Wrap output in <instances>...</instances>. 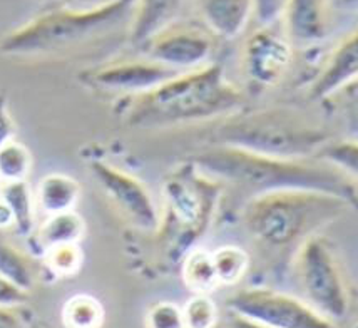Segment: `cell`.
Returning <instances> with one entry per match:
<instances>
[{
    "instance_id": "6da1fadb",
    "label": "cell",
    "mask_w": 358,
    "mask_h": 328,
    "mask_svg": "<svg viewBox=\"0 0 358 328\" xmlns=\"http://www.w3.org/2000/svg\"><path fill=\"white\" fill-rule=\"evenodd\" d=\"M208 176L241 187L251 198L276 191H318L358 208L357 187L342 169L320 157L287 159L233 146H215L194 159Z\"/></svg>"
},
{
    "instance_id": "7a4b0ae2",
    "label": "cell",
    "mask_w": 358,
    "mask_h": 328,
    "mask_svg": "<svg viewBox=\"0 0 358 328\" xmlns=\"http://www.w3.org/2000/svg\"><path fill=\"white\" fill-rule=\"evenodd\" d=\"M243 104V94L216 64L187 71L151 91L127 99L126 122L134 127H166L224 116Z\"/></svg>"
},
{
    "instance_id": "3957f363",
    "label": "cell",
    "mask_w": 358,
    "mask_h": 328,
    "mask_svg": "<svg viewBox=\"0 0 358 328\" xmlns=\"http://www.w3.org/2000/svg\"><path fill=\"white\" fill-rule=\"evenodd\" d=\"M352 208L345 199L318 191H276L250 198L243 220L263 248H300L318 229Z\"/></svg>"
},
{
    "instance_id": "277c9868",
    "label": "cell",
    "mask_w": 358,
    "mask_h": 328,
    "mask_svg": "<svg viewBox=\"0 0 358 328\" xmlns=\"http://www.w3.org/2000/svg\"><path fill=\"white\" fill-rule=\"evenodd\" d=\"M131 2L114 0L86 10L55 8L22 27L12 31L2 42V50L10 55L55 54L78 47L110 31L124 19Z\"/></svg>"
},
{
    "instance_id": "5b68a950",
    "label": "cell",
    "mask_w": 358,
    "mask_h": 328,
    "mask_svg": "<svg viewBox=\"0 0 358 328\" xmlns=\"http://www.w3.org/2000/svg\"><path fill=\"white\" fill-rule=\"evenodd\" d=\"M220 146H233L258 155L301 159L325 143V136L303 119L283 110L233 114L218 127Z\"/></svg>"
},
{
    "instance_id": "8992f818",
    "label": "cell",
    "mask_w": 358,
    "mask_h": 328,
    "mask_svg": "<svg viewBox=\"0 0 358 328\" xmlns=\"http://www.w3.org/2000/svg\"><path fill=\"white\" fill-rule=\"evenodd\" d=\"M221 194L218 180L208 176L194 163L182 166L163 183L168 211L166 227L176 234L178 248L187 250L206 231Z\"/></svg>"
},
{
    "instance_id": "52a82bcc",
    "label": "cell",
    "mask_w": 358,
    "mask_h": 328,
    "mask_svg": "<svg viewBox=\"0 0 358 328\" xmlns=\"http://www.w3.org/2000/svg\"><path fill=\"white\" fill-rule=\"evenodd\" d=\"M295 273L305 301L331 322H340L350 310V295L342 268L325 240L312 236L295 255Z\"/></svg>"
},
{
    "instance_id": "ba28073f",
    "label": "cell",
    "mask_w": 358,
    "mask_h": 328,
    "mask_svg": "<svg viewBox=\"0 0 358 328\" xmlns=\"http://www.w3.org/2000/svg\"><path fill=\"white\" fill-rule=\"evenodd\" d=\"M228 308L270 328H338L305 300L270 288L241 290L229 298Z\"/></svg>"
},
{
    "instance_id": "9c48e42d",
    "label": "cell",
    "mask_w": 358,
    "mask_h": 328,
    "mask_svg": "<svg viewBox=\"0 0 358 328\" xmlns=\"http://www.w3.org/2000/svg\"><path fill=\"white\" fill-rule=\"evenodd\" d=\"M89 169L108 198L127 221L144 231H157L161 227L159 213L148 187L138 178L114 168L104 161H92Z\"/></svg>"
},
{
    "instance_id": "30bf717a",
    "label": "cell",
    "mask_w": 358,
    "mask_h": 328,
    "mask_svg": "<svg viewBox=\"0 0 358 328\" xmlns=\"http://www.w3.org/2000/svg\"><path fill=\"white\" fill-rule=\"evenodd\" d=\"M146 57L174 71L206 67L213 54V37L208 29L194 24H169L143 47Z\"/></svg>"
},
{
    "instance_id": "8fae6325",
    "label": "cell",
    "mask_w": 358,
    "mask_h": 328,
    "mask_svg": "<svg viewBox=\"0 0 358 328\" xmlns=\"http://www.w3.org/2000/svg\"><path fill=\"white\" fill-rule=\"evenodd\" d=\"M292 44L275 27H259L246 39L241 52L243 72L251 84L271 87L292 66Z\"/></svg>"
},
{
    "instance_id": "7c38bea8",
    "label": "cell",
    "mask_w": 358,
    "mask_h": 328,
    "mask_svg": "<svg viewBox=\"0 0 358 328\" xmlns=\"http://www.w3.org/2000/svg\"><path fill=\"white\" fill-rule=\"evenodd\" d=\"M181 72L164 66V64L152 61V59H127L106 64L97 69L87 71L83 74V80L89 86H94L102 91L131 92L133 96L148 92L166 80L176 78Z\"/></svg>"
},
{
    "instance_id": "4fadbf2b",
    "label": "cell",
    "mask_w": 358,
    "mask_h": 328,
    "mask_svg": "<svg viewBox=\"0 0 358 328\" xmlns=\"http://www.w3.org/2000/svg\"><path fill=\"white\" fill-rule=\"evenodd\" d=\"M358 79V31L334 50L327 66L310 87L313 99H325Z\"/></svg>"
},
{
    "instance_id": "5bb4252c",
    "label": "cell",
    "mask_w": 358,
    "mask_h": 328,
    "mask_svg": "<svg viewBox=\"0 0 358 328\" xmlns=\"http://www.w3.org/2000/svg\"><path fill=\"white\" fill-rule=\"evenodd\" d=\"M208 31L215 36L233 39L245 31L253 19L255 2L250 0H208L199 3Z\"/></svg>"
},
{
    "instance_id": "9a60e30c",
    "label": "cell",
    "mask_w": 358,
    "mask_h": 328,
    "mask_svg": "<svg viewBox=\"0 0 358 328\" xmlns=\"http://www.w3.org/2000/svg\"><path fill=\"white\" fill-rule=\"evenodd\" d=\"M0 220L2 228H15L20 234H34L36 229V196L27 181L2 183L0 194Z\"/></svg>"
},
{
    "instance_id": "2e32d148",
    "label": "cell",
    "mask_w": 358,
    "mask_h": 328,
    "mask_svg": "<svg viewBox=\"0 0 358 328\" xmlns=\"http://www.w3.org/2000/svg\"><path fill=\"white\" fill-rule=\"evenodd\" d=\"M283 20L288 36L300 42H315L325 37L327 3L318 0H295L287 2Z\"/></svg>"
},
{
    "instance_id": "e0dca14e",
    "label": "cell",
    "mask_w": 358,
    "mask_h": 328,
    "mask_svg": "<svg viewBox=\"0 0 358 328\" xmlns=\"http://www.w3.org/2000/svg\"><path fill=\"white\" fill-rule=\"evenodd\" d=\"M80 198V185L61 173L45 174L37 183L36 204L47 216L74 211Z\"/></svg>"
},
{
    "instance_id": "ac0fdd59",
    "label": "cell",
    "mask_w": 358,
    "mask_h": 328,
    "mask_svg": "<svg viewBox=\"0 0 358 328\" xmlns=\"http://www.w3.org/2000/svg\"><path fill=\"white\" fill-rule=\"evenodd\" d=\"M86 233V221L76 211L49 216L34 231V246L44 255L47 250L66 243H79Z\"/></svg>"
},
{
    "instance_id": "d6986e66",
    "label": "cell",
    "mask_w": 358,
    "mask_h": 328,
    "mask_svg": "<svg viewBox=\"0 0 358 328\" xmlns=\"http://www.w3.org/2000/svg\"><path fill=\"white\" fill-rule=\"evenodd\" d=\"M181 276L185 287L193 292V295H210L221 287L213 262V253L204 248H191L186 251L181 263Z\"/></svg>"
},
{
    "instance_id": "ffe728a7",
    "label": "cell",
    "mask_w": 358,
    "mask_h": 328,
    "mask_svg": "<svg viewBox=\"0 0 358 328\" xmlns=\"http://www.w3.org/2000/svg\"><path fill=\"white\" fill-rule=\"evenodd\" d=\"M138 12L134 17L133 25V39L138 44L146 45L156 34L168 27L166 24L171 20L176 10L174 2H141Z\"/></svg>"
},
{
    "instance_id": "44dd1931",
    "label": "cell",
    "mask_w": 358,
    "mask_h": 328,
    "mask_svg": "<svg viewBox=\"0 0 358 328\" xmlns=\"http://www.w3.org/2000/svg\"><path fill=\"white\" fill-rule=\"evenodd\" d=\"M61 318L64 328H102L106 312L96 297L79 293L64 304Z\"/></svg>"
},
{
    "instance_id": "7402d4cb",
    "label": "cell",
    "mask_w": 358,
    "mask_h": 328,
    "mask_svg": "<svg viewBox=\"0 0 358 328\" xmlns=\"http://www.w3.org/2000/svg\"><path fill=\"white\" fill-rule=\"evenodd\" d=\"M211 253L221 287H234L248 273L251 258L248 251L241 246L223 245Z\"/></svg>"
},
{
    "instance_id": "603a6c76",
    "label": "cell",
    "mask_w": 358,
    "mask_h": 328,
    "mask_svg": "<svg viewBox=\"0 0 358 328\" xmlns=\"http://www.w3.org/2000/svg\"><path fill=\"white\" fill-rule=\"evenodd\" d=\"M32 155L27 146L12 139L0 144V178L2 183L27 181L32 169Z\"/></svg>"
},
{
    "instance_id": "cb8c5ba5",
    "label": "cell",
    "mask_w": 358,
    "mask_h": 328,
    "mask_svg": "<svg viewBox=\"0 0 358 328\" xmlns=\"http://www.w3.org/2000/svg\"><path fill=\"white\" fill-rule=\"evenodd\" d=\"M42 262L47 271L57 278H72L83 268L84 253L79 243H66L47 250L42 255Z\"/></svg>"
},
{
    "instance_id": "d4e9b609",
    "label": "cell",
    "mask_w": 358,
    "mask_h": 328,
    "mask_svg": "<svg viewBox=\"0 0 358 328\" xmlns=\"http://www.w3.org/2000/svg\"><path fill=\"white\" fill-rule=\"evenodd\" d=\"M0 275L2 280L10 281L25 292H29L34 285L31 262L22 251L6 243L2 245V257H0Z\"/></svg>"
},
{
    "instance_id": "484cf974",
    "label": "cell",
    "mask_w": 358,
    "mask_h": 328,
    "mask_svg": "<svg viewBox=\"0 0 358 328\" xmlns=\"http://www.w3.org/2000/svg\"><path fill=\"white\" fill-rule=\"evenodd\" d=\"M185 328H216L220 322L218 305L210 295H193L182 305Z\"/></svg>"
},
{
    "instance_id": "4316f807",
    "label": "cell",
    "mask_w": 358,
    "mask_h": 328,
    "mask_svg": "<svg viewBox=\"0 0 358 328\" xmlns=\"http://www.w3.org/2000/svg\"><path fill=\"white\" fill-rule=\"evenodd\" d=\"M320 152H322L320 155L322 159L336 166L348 178L358 181V141H343V143L330 144Z\"/></svg>"
},
{
    "instance_id": "83f0119b",
    "label": "cell",
    "mask_w": 358,
    "mask_h": 328,
    "mask_svg": "<svg viewBox=\"0 0 358 328\" xmlns=\"http://www.w3.org/2000/svg\"><path fill=\"white\" fill-rule=\"evenodd\" d=\"M146 328H185L182 306L173 301H157L148 310L144 318Z\"/></svg>"
},
{
    "instance_id": "f1b7e54d",
    "label": "cell",
    "mask_w": 358,
    "mask_h": 328,
    "mask_svg": "<svg viewBox=\"0 0 358 328\" xmlns=\"http://www.w3.org/2000/svg\"><path fill=\"white\" fill-rule=\"evenodd\" d=\"M287 2H255L253 17L262 20V27H273V22L283 19Z\"/></svg>"
},
{
    "instance_id": "f546056e",
    "label": "cell",
    "mask_w": 358,
    "mask_h": 328,
    "mask_svg": "<svg viewBox=\"0 0 358 328\" xmlns=\"http://www.w3.org/2000/svg\"><path fill=\"white\" fill-rule=\"evenodd\" d=\"M2 290H0V300H2V308H14V306H24L27 300L29 292L19 288L10 281L2 280Z\"/></svg>"
},
{
    "instance_id": "4dcf8cb0",
    "label": "cell",
    "mask_w": 358,
    "mask_h": 328,
    "mask_svg": "<svg viewBox=\"0 0 358 328\" xmlns=\"http://www.w3.org/2000/svg\"><path fill=\"white\" fill-rule=\"evenodd\" d=\"M32 320L25 315L24 306L2 308L0 312V328H31Z\"/></svg>"
},
{
    "instance_id": "1f68e13d",
    "label": "cell",
    "mask_w": 358,
    "mask_h": 328,
    "mask_svg": "<svg viewBox=\"0 0 358 328\" xmlns=\"http://www.w3.org/2000/svg\"><path fill=\"white\" fill-rule=\"evenodd\" d=\"M2 116H0V126H2V131H0V144L7 143V141L14 139L15 134V124H14V119H12L10 114L7 113L6 104H2Z\"/></svg>"
},
{
    "instance_id": "d6a6232c",
    "label": "cell",
    "mask_w": 358,
    "mask_h": 328,
    "mask_svg": "<svg viewBox=\"0 0 358 328\" xmlns=\"http://www.w3.org/2000/svg\"><path fill=\"white\" fill-rule=\"evenodd\" d=\"M229 328H270V327H265L262 325V323L250 320V318L241 317V315L238 313H231V317H229Z\"/></svg>"
},
{
    "instance_id": "836d02e7",
    "label": "cell",
    "mask_w": 358,
    "mask_h": 328,
    "mask_svg": "<svg viewBox=\"0 0 358 328\" xmlns=\"http://www.w3.org/2000/svg\"><path fill=\"white\" fill-rule=\"evenodd\" d=\"M31 328H45V327H42L39 322H34V323H32V327H31Z\"/></svg>"
}]
</instances>
